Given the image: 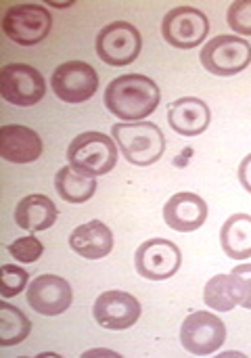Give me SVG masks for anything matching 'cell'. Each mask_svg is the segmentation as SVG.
I'll return each mask as SVG.
<instances>
[{"mask_svg": "<svg viewBox=\"0 0 251 358\" xmlns=\"http://www.w3.org/2000/svg\"><path fill=\"white\" fill-rule=\"evenodd\" d=\"M0 94L10 105L31 107L46 94V80L27 63H6L0 69Z\"/></svg>", "mask_w": 251, "mask_h": 358, "instance_id": "8992f818", "label": "cell"}, {"mask_svg": "<svg viewBox=\"0 0 251 358\" xmlns=\"http://www.w3.org/2000/svg\"><path fill=\"white\" fill-rule=\"evenodd\" d=\"M92 315L101 327L111 331H124L141 319V302L132 294L111 289L96 298Z\"/></svg>", "mask_w": 251, "mask_h": 358, "instance_id": "4fadbf2b", "label": "cell"}, {"mask_svg": "<svg viewBox=\"0 0 251 358\" xmlns=\"http://www.w3.org/2000/svg\"><path fill=\"white\" fill-rule=\"evenodd\" d=\"M27 304L44 317H57L63 315L73 300L71 285L57 275H40L36 277L25 294Z\"/></svg>", "mask_w": 251, "mask_h": 358, "instance_id": "7c38bea8", "label": "cell"}, {"mask_svg": "<svg viewBox=\"0 0 251 358\" xmlns=\"http://www.w3.org/2000/svg\"><path fill=\"white\" fill-rule=\"evenodd\" d=\"M27 271L19 268V266H13V264H2L0 268V294L2 298H13L17 294H21L27 285Z\"/></svg>", "mask_w": 251, "mask_h": 358, "instance_id": "603a6c76", "label": "cell"}, {"mask_svg": "<svg viewBox=\"0 0 251 358\" xmlns=\"http://www.w3.org/2000/svg\"><path fill=\"white\" fill-rule=\"evenodd\" d=\"M159 86L141 73H126L105 88V107L124 122H143L159 105Z\"/></svg>", "mask_w": 251, "mask_h": 358, "instance_id": "6da1fadb", "label": "cell"}, {"mask_svg": "<svg viewBox=\"0 0 251 358\" xmlns=\"http://www.w3.org/2000/svg\"><path fill=\"white\" fill-rule=\"evenodd\" d=\"M220 245L233 260L251 258V216L233 214L220 229Z\"/></svg>", "mask_w": 251, "mask_h": 358, "instance_id": "d6986e66", "label": "cell"}, {"mask_svg": "<svg viewBox=\"0 0 251 358\" xmlns=\"http://www.w3.org/2000/svg\"><path fill=\"white\" fill-rule=\"evenodd\" d=\"M239 180L243 185V189L251 193V153L243 157V162L239 164Z\"/></svg>", "mask_w": 251, "mask_h": 358, "instance_id": "4316f807", "label": "cell"}, {"mask_svg": "<svg viewBox=\"0 0 251 358\" xmlns=\"http://www.w3.org/2000/svg\"><path fill=\"white\" fill-rule=\"evenodd\" d=\"M69 248L86 260H101L111 254L113 235L101 220H90L73 229L69 235Z\"/></svg>", "mask_w": 251, "mask_h": 358, "instance_id": "e0dca14e", "label": "cell"}, {"mask_svg": "<svg viewBox=\"0 0 251 358\" xmlns=\"http://www.w3.org/2000/svg\"><path fill=\"white\" fill-rule=\"evenodd\" d=\"M212 120L210 107L197 96H182L168 107V124L180 136H199Z\"/></svg>", "mask_w": 251, "mask_h": 358, "instance_id": "2e32d148", "label": "cell"}, {"mask_svg": "<svg viewBox=\"0 0 251 358\" xmlns=\"http://www.w3.org/2000/svg\"><path fill=\"white\" fill-rule=\"evenodd\" d=\"M67 164L82 174L103 176L117 164V145L103 132L78 134L67 147Z\"/></svg>", "mask_w": 251, "mask_h": 358, "instance_id": "3957f363", "label": "cell"}, {"mask_svg": "<svg viewBox=\"0 0 251 358\" xmlns=\"http://www.w3.org/2000/svg\"><path fill=\"white\" fill-rule=\"evenodd\" d=\"M233 275L239 279V283L243 287V302H241V306L251 310V264H239V266H235Z\"/></svg>", "mask_w": 251, "mask_h": 358, "instance_id": "484cf974", "label": "cell"}, {"mask_svg": "<svg viewBox=\"0 0 251 358\" xmlns=\"http://www.w3.org/2000/svg\"><path fill=\"white\" fill-rule=\"evenodd\" d=\"M143 48L141 31L128 21H113L96 36V55L103 63L124 67L136 61Z\"/></svg>", "mask_w": 251, "mask_h": 358, "instance_id": "5b68a950", "label": "cell"}, {"mask_svg": "<svg viewBox=\"0 0 251 358\" xmlns=\"http://www.w3.org/2000/svg\"><path fill=\"white\" fill-rule=\"evenodd\" d=\"M199 59L214 76H235L251 63V44L233 34L216 36L201 48Z\"/></svg>", "mask_w": 251, "mask_h": 358, "instance_id": "52a82bcc", "label": "cell"}, {"mask_svg": "<svg viewBox=\"0 0 251 358\" xmlns=\"http://www.w3.org/2000/svg\"><path fill=\"white\" fill-rule=\"evenodd\" d=\"M59 210L50 201V197L34 193L23 197L17 208H15V222L19 229L27 233H38V231H48L57 222Z\"/></svg>", "mask_w": 251, "mask_h": 358, "instance_id": "ac0fdd59", "label": "cell"}, {"mask_svg": "<svg viewBox=\"0 0 251 358\" xmlns=\"http://www.w3.org/2000/svg\"><path fill=\"white\" fill-rule=\"evenodd\" d=\"M31 331L29 319L15 306H10L6 300L0 304V346L10 348L21 344Z\"/></svg>", "mask_w": 251, "mask_h": 358, "instance_id": "7402d4cb", "label": "cell"}, {"mask_svg": "<svg viewBox=\"0 0 251 358\" xmlns=\"http://www.w3.org/2000/svg\"><path fill=\"white\" fill-rule=\"evenodd\" d=\"M164 220L176 233H193L208 220V203L195 193H176L164 206Z\"/></svg>", "mask_w": 251, "mask_h": 358, "instance_id": "5bb4252c", "label": "cell"}, {"mask_svg": "<svg viewBox=\"0 0 251 358\" xmlns=\"http://www.w3.org/2000/svg\"><path fill=\"white\" fill-rule=\"evenodd\" d=\"M52 29V15L42 4H15L2 17V31L19 46H34L42 42Z\"/></svg>", "mask_w": 251, "mask_h": 358, "instance_id": "277c9868", "label": "cell"}, {"mask_svg": "<svg viewBox=\"0 0 251 358\" xmlns=\"http://www.w3.org/2000/svg\"><path fill=\"white\" fill-rule=\"evenodd\" d=\"M180 262H182L180 250L172 241L162 237L145 241L134 256L136 273L149 281H166L174 277L180 268Z\"/></svg>", "mask_w": 251, "mask_h": 358, "instance_id": "30bf717a", "label": "cell"}, {"mask_svg": "<svg viewBox=\"0 0 251 358\" xmlns=\"http://www.w3.org/2000/svg\"><path fill=\"white\" fill-rule=\"evenodd\" d=\"M55 189L59 197L67 203H86L96 191V180L94 176L82 174L76 168L65 166L55 176Z\"/></svg>", "mask_w": 251, "mask_h": 358, "instance_id": "44dd1931", "label": "cell"}, {"mask_svg": "<svg viewBox=\"0 0 251 358\" xmlns=\"http://www.w3.org/2000/svg\"><path fill=\"white\" fill-rule=\"evenodd\" d=\"M44 248H42V241L36 239L34 235H27V237H19L17 241H13L8 245V254L17 260V262H23V264H31L36 262L40 256H42Z\"/></svg>", "mask_w": 251, "mask_h": 358, "instance_id": "cb8c5ba5", "label": "cell"}, {"mask_svg": "<svg viewBox=\"0 0 251 358\" xmlns=\"http://www.w3.org/2000/svg\"><path fill=\"white\" fill-rule=\"evenodd\" d=\"M111 136L122 155L132 166H151L166 151L164 132L151 122H122L111 128Z\"/></svg>", "mask_w": 251, "mask_h": 358, "instance_id": "7a4b0ae2", "label": "cell"}, {"mask_svg": "<svg viewBox=\"0 0 251 358\" xmlns=\"http://www.w3.org/2000/svg\"><path fill=\"white\" fill-rule=\"evenodd\" d=\"M227 21L235 34L251 36V0H237L229 6Z\"/></svg>", "mask_w": 251, "mask_h": 358, "instance_id": "d4e9b609", "label": "cell"}, {"mask_svg": "<svg viewBox=\"0 0 251 358\" xmlns=\"http://www.w3.org/2000/svg\"><path fill=\"white\" fill-rule=\"evenodd\" d=\"M210 31V19L203 10L193 6H178L166 13L162 21V36L174 48H195Z\"/></svg>", "mask_w": 251, "mask_h": 358, "instance_id": "ba28073f", "label": "cell"}, {"mask_svg": "<svg viewBox=\"0 0 251 358\" xmlns=\"http://www.w3.org/2000/svg\"><path fill=\"white\" fill-rule=\"evenodd\" d=\"M203 302L216 313H231L243 302V287L239 279L231 275H216L203 289Z\"/></svg>", "mask_w": 251, "mask_h": 358, "instance_id": "ffe728a7", "label": "cell"}, {"mask_svg": "<svg viewBox=\"0 0 251 358\" xmlns=\"http://www.w3.org/2000/svg\"><path fill=\"white\" fill-rule=\"evenodd\" d=\"M224 340H227L224 323L218 319V315L206 310L189 315L180 327V344L185 350H189L195 357L214 355L218 348H222Z\"/></svg>", "mask_w": 251, "mask_h": 358, "instance_id": "9c48e42d", "label": "cell"}, {"mask_svg": "<svg viewBox=\"0 0 251 358\" xmlns=\"http://www.w3.org/2000/svg\"><path fill=\"white\" fill-rule=\"evenodd\" d=\"M50 86L61 101L84 103L90 96H94L99 88V76L94 67L84 61H67L55 69Z\"/></svg>", "mask_w": 251, "mask_h": 358, "instance_id": "8fae6325", "label": "cell"}, {"mask_svg": "<svg viewBox=\"0 0 251 358\" xmlns=\"http://www.w3.org/2000/svg\"><path fill=\"white\" fill-rule=\"evenodd\" d=\"M0 155L10 164H31L42 155V138L27 126L6 124L0 128Z\"/></svg>", "mask_w": 251, "mask_h": 358, "instance_id": "9a60e30c", "label": "cell"}]
</instances>
